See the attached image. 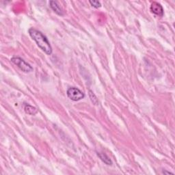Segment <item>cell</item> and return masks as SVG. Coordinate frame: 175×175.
Masks as SVG:
<instances>
[{
  "instance_id": "8",
  "label": "cell",
  "mask_w": 175,
  "mask_h": 175,
  "mask_svg": "<svg viewBox=\"0 0 175 175\" xmlns=\"http://www.w3.org/2000/svg\"><path fill=\"white\" fill-rule=\"evenodd\" d=\"M89 97L90 98L91 101L93 102L94 105H97L98 104V99L97 97L95 96V94H94V93L92 90H89Z\"/></svg>"
},
{
  "instance_id": "3",
  "label": "cell",
  "mask_w": 175,
  "mask_h": 175,
  "mask_svg": "<svg viewBox=\"0 0 175 175\" xmlns=\"http://www.w3.org/2000/svg\"><path fill=\"white\" fill-rule=\"evenodd\" d=\"M67 93L68 97L73 101H78L82 100L85 97L84 93L75 87L69 88L67 90Z\"/></svg>"
},
{
  "instance_id": "1",
  "label": "cell",
  "mask_w": 175,
  "mask_h": 175,
  "mask_svg": "<svg viewBox=\"0 0 175 175\" xmlns=\"http://www.w3.org/2000/svg\"><path fill=\"white\" fill-rule=\"evenodd\" d=\"M29 34L33 39L38 47L47 55H51L52 53V47L50 44L47 38L40 31H38L34 28L29 29Z\"/></svg>"
},
{
  "instance_id": "10",
  "label": "cell",
  "mask_w": 175,
  "mask_h": 175,
  "mask_svg": "<svg viewBox=\"0 0 175 175\" xmlns=\"http://www.w3.org/2000/svg\"><path fill=\"white\" fill-rule=\"evenodd\" d=\"M163 173H164V174H173V173H170V172H166V171H163Z\"/></svg>"
},
{
  "instance_id": "7",
  "label": "cell",
  "mask_w": 175,
  "mask_h": 175,
  "mask_svg": "<svg viewBox=\"0 0 175 175\" xmlns=\"http://www.w3.org/2000/svg\"><path fill=\"white\" fill-rule=\"evenodd\" d=\"M97 155H98V157H99V158L101 159V161L104 162L105 164H107V165H112V160L110 159V158H109L108 155H106V154L103 153L98 152Z\"/></svg>"
},
{
  "instance_id": "5",
  "label": "cell",
  "mask_w": 175,
  "mask_h": 175,
  "mask_svg": "<svg viewBox=\"0 0 175 175\" xmlns=\"http://www.w3.org/2000/svg\"><path fill=\"white\" fill-rule=\"evenodd\" d=\"M49 5H50V7H51V8L55 12L56 14L60 16L64 15V13L63 10H62V8L59 6V5L57 4V2L55 1H50Z\"/></svg>"
},
{
  "instance_id": "9",
  "label": "cell",
  "mask_w": 175,
  "mask_h": 175,
  "mask_svg": "<svg viewBox=\"0 0 175 175\" xmlns=\"http://www.w3.org/2000/svg\"><path fill=\"white\" fill-rule=\"evenodd\" d=\"M92 6H93L94 8H99L101 6V4L99 1H90L89 2Z\"/></svg>"
},
{
  "instance_id": "2",
  "label": "cell",
  "mask_w": 175,
  "mask_h": 175,
  "mask_svg": "<svg viewBox=\"0 0 175 175\" xmlns=\"http://www.w3.org/2000/svg\"><path fill=\"white\" fill-rule=\"evenodd\" d=\"M10 60L13 64L17 65V66L19 67L23 72L30 73L33 70V68H32L31 65L28 63H27V62L24 60H23L21 58L13 57L11 58Z\"/></svg>"
},
{
  "instance_id": "6",
  "label": "cell",
  "mask_w": 175,
  "mask_h": 175,
  "mask_svg": "<svg viewBox=\"0 0 175 175\" xmlns=\"http://www.w3.org/2000/svg\"><path fill=\"white\" fill-rule=\"evenodd\" d=\"M24 110L26 114H28L29 115H35L36 114H37L38 109L35 108V107L32 106L29 104H24Z\"/></svg>"
},
{
  "instance_id": "4",
  "label": "cell",
  "mask_w": 175,
  "mask_h": 175,
  "mask_svg": "<svg viewBox=\"0 0 175 175\" xmlns=\"http://www.w3.org/2000/svg\"><path fill=\"white\" fill-rule=\"evenodd\" d=\"M150 10L153 13L158 16L163 17V15H164V9H163V7L162 6L161 4L158 2H154L151 4Z\"/></svg>"
}]
</instances>
